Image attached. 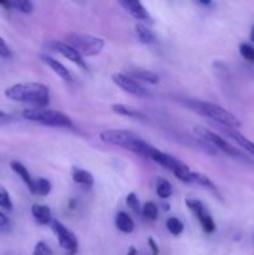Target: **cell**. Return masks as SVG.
I'll use <instances>...</instances> for the list:
<instances>
[{"label": "cell", "instance_id": "d6a6232c", "mask_svg": "<svg viewBox=\"0 0 254 255\" xmlns=\"http://www.w3.org/2000/svg\"><path fill=\"white\" fill-rule=\"evenodd\" d=\"M148 246H149V248H151L152 254H153V255H159L158 246H157L156 242L153 241V238H148Z\"/></svg>", "mask_w": 254, "mask_h": 255}, {"label": "cell", "instance_id": "d590c367", "mask_svg": "<svg viewBox=\"0 0 254 255\" xmlns=\"http://www.w3.org/2000/svg\"><path fill=\"white\" fill-rule=\"evenodd\" d=\"M127 255H138V253H137V249L136 248L131 247V248L128 249V253H127Z\"/></svg>", "mask_w": 254, "mask_h": 255}, {"label": "cell", "instance_id": "9c48e42d", "mask_svg": "<svg viewBox=\"0 0 254 255\" xmlns=\"http://www.w3.org/2000/svg\"><path fill=\"white\" fill-rule=\"evenodd\" d=\"M112 81H114V84H116L120 89H122L125 92H127V94H131L137 97L151 96L148 90L144 89L141 84H138L136 80L129 77L128 75L114 74L112 75Z\"/></svg>", "mask_w": 254, "mask_h": 255}, {"label": "cell", "instance_id": "8992f818", "mask_svg": "<svg viewBox=\"0 0 254 255\" xmlns=\"http://www.w3.org/2000/svg\"><path fill=\"white\" fill-rule=\"evenodd\" d=\"M194 133H196V136L199 139H203L204 142L213 146L216 149H219V151L224 152V153L229 154L232 157H236V158H242L244 161H248V158L241 151H238L236 147L232 146L227 139H224L223 137L219 136L216 132L211 131L208 128H204V127H194Z\"/></svg>", "mask_w": 254, "mask_h": 255}, {"label": "cell", "instance_id": "484cf974", "mask_svg": "<svg viewBox=\"0 0 254 255\" xmlns=\"http://www.w3.org/2000/svg\"><path fill=\"white\" fill-rule=\"evenodd\" d=\"M166 227L167 229H168L169 233H171L172 236H176V237L179 236L184 229L183 223H182L181 219H178L177 217H171V218L167 219Z\"/></svg>", "mask_w": 254, "mask_h": 255}, {"label": "cell", "instance_id": "f546056e", "mask_svg": "<svg viewBox=\"0 0 254 255\" xmlns=\"http://www.w3.org/2000/svg\"><path fill=\"white\" fill-rule=\"evenodd\" d=\"M34 255H52V249L47 246L45 242H37L36 246H35L34 252H32Z\"/></svg>", "mask_w": 254, "mask_h": 255}, {"label": "cell", "instance_id": "8d00e7d4", "mask_svg": "<svg viewBox=\"0 0 254 255\" xmlns=\"http://www.w3.org/2000/svg\"><path fill=\"white\" fill-rule=\"evenodd\" d=\"M251 41L254 44V26L252 27V31H251Z\"/></svg>", "mask_w": 254, "mask_h": 255}, {"label": "cell", "instance_id": "f1b7e54d", "mask_svg": "<svg viewBox=\"0 0 254 255\" xmlns=\"http://www.w3.org/2000/svg\"><path fill=\"white\" fill-rule=\"evenodd\" d=\"M0 208L6 209V211H11L12 209V202L10 199L9 193L2 187H0Z\"/></svg>", "mask_w": 254, "mask_h": 255}, {"label": "cell", "instance_id": "e0dca14e", "mask_svg": "<svg viewBox=\"0 0 254 255\" xmlns=\"http://www.w3.org/2000/svg\"><path fill=\"white\" fill-rule=\"evenodd\" d=\"M128 76L132 77L133 80H139V81L147 82L149 85H157L159 82V76L154 72L149 71V70H132L128 72Z\"/></svg>", "mask_w": 254, "mask_h": 255}, {"label": "cell", "instance_id": "8fae6325", "mask_svg": "<svg viewBox=\"0 0 254 255\" xmlns=\"http://www.w3.org/2000/svg\"><path fill=\"white\" fill-rule=\"evenodd\" d=\"M148 158L152 159V161L157 162V163L161 164L162 167L169 169V171H172L173 173L174 172L179 171V169H183L187 167L183 162H181L179 159L174 158L173 156L166 153V152L159 151V149H157L156 147H153V146H152L151 151H149Z\"/></svg>", "mask_w": 254, "mask_h": 255}, {"label": "cell", "instance_id": "30bf717a", "mask_svg": "<svg viewBox=\"0 0 254 255\" xmlns=\"http://www.w3.org/2000/svg\"><path fill=\"white\" fill-rule=\"evenodd\" d=\"M46 46L49 47L52 51H56L59 54H61L62 56L66 57L67 60H70L71 62H74L77 66L82 67V69H86V64H85V60L76 50L72 46H70L69 44L62 41H56V40H52V41H49L46 44Z\"/></svg>", "mask_w": 254, "mask_h": 255}, {"label": "cell", "instance_id": "52a82bcc", "mask_svg": "<svg viewBox=\"0 0 254 255\" xmlns=\"http://www.w3.org/2000/svg\"><path fill=\"white\" fill-rule=\"evenodd\" d=\"M51 228L54 231L55 236L59 239V244L70 255H74L77 252V239L72 232H70L64 224L57 221L51 222Z\"/></svg>", "mask_w": 254, "mask_h": 255}, {"label": "cell", "instance_id": "7c38bea8", "mask_svg": "<svg viewBox=\"0 0 254 255\" xmlns=\"http://www.w3.org/2000/svg\"><path fill=\"white\" fill-rule=\"evenodd\" d=\"M218 128L221 129L224 134H227L229 138H232L234 142H237L244 151H247L251 156L254 157V142H252L251 139L247 138V137L244 136V134H242L237 128H229V127H223L219 126V125Z\"/></svg>", "mask_w": 254, "mask_h": 255}, {"label": "cell", "instance_id": "ba28073f", "mask_svg": "<svg viewBox=\"0 0 254 255\" xmlns=\"http://www.w3.org/2000/svg\"><path fill=\"white\" fill-rule=\"evenodd\" d=\"M187 207L191 209L192 213L198 218L199 223H201L202 229H203L206 233H213L216 231V223H214L213 218L211 217V214L207 212L206 207L198 199H187L186 201Z\"/></svg>", "mask_w": 254, "mask_h": 255}, {"label": "cell", "instance_id": "277c9868", "mask_svg": "<svg viewBox=\"0 0 254 255\" xmlns=\"http://www.w3.org/2000/svg\"><path fill=\"white\" fill-rule=\"evenodd\" d=\"M22 117L27 121L44 125V126L65 127V128H71L72 127V121L67 115L55 111V110L44 109V107H34V109L24 110Z\"/></svg>", "mask_w": 254, "mask_h": 255}, {"label": "cell", "instance_id": "1f68e13d", "mask_svg": "<svg viewBox=\"0 0 254 255\" xmlns=\"http://www.w3.org/2000/svg\"><path fill=\"white\" fill-rule=\"evenodd\" d=\"M10 55H11L10 47L7 46V44L4 41V39H2V37H0V56L9 57Z\"/></svg>", "mask_w": 254, "mask_h": 255}, {"label": "cell", "instance_id": "2e32d148", "mask_svg": "<svg viewBox=\"0 0 254 255\" xmlns=\"http://www.w3.org/2000/svg\"><path fill=\"white\" fill-rule=\"evenodd\" d=\"M31 213L32 217L36 219V222L41 226H46V224H51L54 221L51 217V211L49 207L42 206V204H34L31 207Z\"/></svg>", "mask_w": 254, "mask_h": 255}, {"label": "cell", "instance_id": "44dd1931", "mask_svg": "<svg viewBox=\"0 0 254 255\" xmlns=\"http://www.w3.org/2000/svg\"><path fill=\"white\" fill-rule=\"evenodd\" d=\"M136 32H137V36H138L139 41L143 42V44H154L157 40L156 35L154 32L152 31L149 27H147L146 25L143 24H137L136 25Z\"/></svg>", "mask_w": 254, "mask_h": 255}, {"label": "cell", "instance_id": "ffe728a7", "mask_svg": "<svg viewBox=\"0 0 254 255\" xmlns=\"http://www.w3.org/2000/svg\"><path fill=\"white\" fill-rule=\"evenodd\" d=\"M0 6H4L6 9H15L24 14H30L34 10V5L29 0L24 1H0Z\"/></svg>", "mask_w": 254, "mask_h": 255}, {"label": "cell", "instance_id": "4dcf8cb0", "mask_svg": "<svg viewBox=\"0 0 254 255\" xmlns=\"http://www.w3.org/2000/svg\"><path fill=\"white\" fill-rule=\"evenodd\" d=\"M126 203L127 206H128V208H131L133 212H139L141 211V208H139V202H138V198H137L136 193H129L128 196L126 197Z\"/></svg>", "mask_w": 254, "mask_h": 255}, {"label": "cell", "instance_id": "4316f807", "mask_svg": "<svg viewBox=\"0 0 254 255\" xmlns=\"http://www.w3.org/2000/svg\"><path fill=\"white\" fill-rule=\"evenodd\" d=\"M141 212L142 214H143L144 218L148 219V221L151 222L156 221L157 217H158V207H157V204L153 203V202H147V203L142 207Z\"/></svg>", "mask_w": 254, "mask_h": 255}, {"label": "cell", "instance_id": "603a6c76", "mask_svg": "<svg viewBox=\"0 0 254 255\" xmlns=\"http://www.w3.org/2000/svg\"><path fill=\"white\" fill-rule=\"evenodd\" d=\"M112 111L117 115H121V116L132 117V119H144L143 114H141V112L137 111V110L132 109V107L126 106V105H112Z\"/></svg>", "mask_w": 254, "mask_h": 255}, {"label": "cell", "instance_id": "3957f363", "mask_svg": "<svg viewBox=\"0 0 254 255\" xmlns=\"http://www.w3.org/2000/svg\"><path fill=\"white\" fill-rule=\"evenodd\" d=\"M100 139L105 143L122 147L125 149L138 154L139 157L148 158V151L151 144L141 138L138 134L126 129H105L100 132Z\"/></svg>", "mask_w": 254, "mask_h": 255}, {"label": "cell", "instance_id": "7a4b0ae2", "mask_svg": "<svg viewBox=\"0 0 254 255\" xmlns=\"http://www.w3.org/2000/svg\"><path fill=\"white\" fill-rule=\"evenodd\" d=\"M5 96L12 101L45 107L50 101V90L46 85L40 82H24L7 87Z\"/></svg>", "mask_w": 254, "mask_h": 255}, {"label": "cell", "instance_id": "6da1fadb", "mask_svg": "<svg viewBox=\"0 0 254 255\" xmlns=\"http://www.w3.org/2000/svg\"><path fill=\"white\" fill-rule=\"evenodd\" d=\"M183 106L188 107L191 111L196 112V114L201 115V116L211 119L219 126L229 127V128H239L242 126L241 121L237 116L231 114L229 111L224 110L223 107L218 106V105L211 104V102L202 101V100L196 99H178Z\"/></svg>", "mask_w": 254, "mask_h": 255}, {"label": "cell", "instance_id": "836d02e7", "mask_svg": "<svg viewBox=\"0 0 254 255\" xmlns=\"http://www.w3.org/2000/svg\"><path fill=\"white\" fill-rule=\"evenodd\" d=\"M10 121V116L7 114H5V112H2L1 110H0V125L2 124H6V122Z\"/></svg>", "mask_w": 254, "mask_h": 255}, {"label": "cell", "instance_id": "d6986e66", "mask_svg": "<svg viewBox=\"0 0 254 255\" xmlns=\"http://www.w3.org/2000/svg\"><path fill=\"white\" fill-rule=\"evenodd\" d=\"M71 176L75 183L77 184H82V186L86 187H91L94 184V177H92V174L82 168L74 167L71 171Z\"/></svg>", "mask_w": 254, "mask_h": 255}, {"label": "cell", "instance_id": "ac0fdd59", "mask_svg": "<svg viewBox=\"0 0 254 255\" xmlns=\"http://www.w3.org/2000/svg\"><path fill=\"white\" fill-rule=\"evenodd\" d=\"M115 224H116L117 229H119L120 232L126 234L132 233L134 229L133 221H132V218L126 213V212H120V213H117Z\"/></svg>", "mask_w": 254, "mask_h": 255}, {"label": "cell", "instance_id": "5b68a950", "mask_svg": "<svg viewBox=\"0 0 254 255\" xmlns=\"http://www.w3.org/2000/svg\"><path fill=\"white\" fill-rule=\"evenodd\" d=\"M66 44L74 47L82 57L84 56H96L102 51L105 46L104 39L92 35L77 34V32H70L65 36Z\"/></svg>", "mask_w": 254, "mask_h": 255}, {"label": "cell", "instance_id": "5bb4252c", "mask_svg": "<svg viewBox=\"0 0 254 255\" xmlns=\"http://www.w3.org/2000/svg\"><path fill=\"white\" fill-rule=\"evenodd\" d=\"M41 60L45 62V64L47 65V66L50 67V69L52 70V71L55 72V74L59 75L60 77H61L64 81L66 82H72V80H74V77H72L71 72L69 71V70L66 69V67L64 66V65L61 64L60 61H57L56 59H54V57L51 56H47V55H41Z\"/></svg>", "mask_w": 254, "mask_h": 255}, {"label": "cell", "instance_id": "7402d4cb", "mask_svg": "<svg viewBox=\"0 0 254 255\" xmlns=\"http://www.w3.org/2000/svg\"><path fill=\"white\" fill-rule=\"evenodd\" d=\"M156 193L161 199H167L173 193V187L167 179L158 177L156 181Z\"/></svg>", "mask_w": 254, "mask_h": 255}, {"label": "cell", "instance_id": "d4e9b609", "mask_svg": "<svg viewBox=\"0 0 254 255\" xmlns=\"http://www.w3.org/2000/svg\"><path fill=\"white\" fill-rule=\"evenodd\" d=\"M51 183H50L49 179L46 178H37L35 179L34 183V194H37V196L45 197L51 192Z\"/></svg>", "mask_w": 254, "mask_h": 255}, {"label": "cell", "instance_id": "4fadbf2b", "mask_svg": "<svg viewBox=\"0 0 254 255\" xmlns=\"http://www.w3.org/2000/svg\"><path fill=\"white\" fill-rule=\"evenodd\" d=\"M119 4L128 12L129 15L137 20H147L148 19V12L144 9L143 5L136 0H120Z\"/></svg>", "mask_w": 254, "mask_h": 255}, {"label": "cell", "instance_id": "e575fe53", "mask_svg": "<svg viewBox=\"0 0 254 255\" xmlns=\"http://www.w3.org/2000/svg\"><path fill=\"white\" fill-rule=\"evenodd\" d=\"M7 224V218L2 212H0V228L5 227Z\"/></svg>", "mask_w": 254, "mask_h": 255}, {"label": "cell", "instance_id": "cb8c5ba5", "mask_svg": "<svg viewBox=\"0 0 254 255\" xmlns=\"http://www.w3.org/2000/svg\"><path fill=\"white\" fill-rule=\"evenodd\" d=\"M189 183H196L199 186L204 187L207 189H211V191L217 192L216 186L213 184V182L208 178L207 176L202 173H197V172H191V176H189Z\"/></svg>", "mask_w": 254, "mask_h": 255}, {"label": "cell", "instance_id": "83f0119b", "mask_svg": "<svg viewBox=\"0 0 254 255\" xmlns=\"http://www.w3.org/2000/svg\"><path fill=\"white\" fill-rule=\"evenodd\" d=\"M239 52H241L242 57L247 60L251 64H254V46L248 44V42H242L239 45Z\"/></svg>", "mask_w": 254, "mask_h": 255}, {"label": "cell", "instance_id": "9a60e30c", "mask_svg": "<svg viewBox=\"0 0 254 255\" xmlns=\"http://www.w3.org/2000/svg\"><path fill=\"white\" fill-rule=\"evenodd\" d=\"M10 167H11L12 171H14L15 173H16L17 176H19L20 178L22 179V182H24V183L26 184L27 188H29V191L31 192L32 194H34V183H35V179L32 178L31 174L29 173V171H27L26 167H25L24 164L20 163V162H17V161L10 162Z\"/></svg>", "mask_w": 254, "mask_h": 255}]
</instances>
